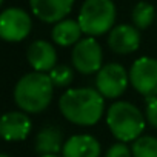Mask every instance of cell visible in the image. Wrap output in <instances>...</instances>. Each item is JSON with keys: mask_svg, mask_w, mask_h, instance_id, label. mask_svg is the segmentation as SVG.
<instances>
[{"mask_svg": "<svg viewBox=\"0 0 157 157\" xmlns=\"http://www.w3.org/2000/svg\"><path fill=\"white\" fill-rule=\"evenodd\" d=\"M63 134L59 126H43L34 140V149L40 155H54L63 149Z\"/></svg>", "mask_w": 157, "mask_h": 157, "instance_id": "obj_14", "label": "cell"}, {"mask_svg": "<svg viewBox=\"0 0 157 157\" xmlns=\"http://www.w3.org/2000/svg\"><path fill=\"white\" fill-rule=\"evenodd\" d=\"M145 117H146V120H148V123H149L151 126L157 128V96L146 99Z\"/></svg>", "mask_w": 157, "mask_h": 157, "instance_id": "obj_19", "label": "cell"}, {"mask_svg": "<svg viewBox=\"0 0 157 157\" xmlns=\"http://www.w3.org/2000/svg\"><path fill=\"white\" fill-rule=\"evenodd\" d=\"M33 20L22 8H6L0 14V37L5 42H22L31 33Z\"/></svg>", "mask_w": 157, "mask_h": 157, "instance_id": "obj_8", "label": "cell"}, {"mask_svg": "<svg viewBox=\"0 0 157 157\" xmlns=\"http://www.w3.org/2000/svg\"><path fill=\"white\" fill-rule=\"evenodd\" d=\"M105 157H132V151L123 142H117L108 148Z\"/></svg>", "mask_w": 157, "mask_h": 157, "instance_id": "obj_20", "label": "cell"}, {"mask_svg": "<svg viewBox=\"0 0 157 157\" xmlns=\"http://www.w3.org/2000/svg\"><path fill=\"white\" fill-rule=\"evenodd\" d=\"M49 77L56 88H66L74 78V69L68 65H56L49 71Z\"/></svg>", "mask_w": 157, "mask_h": 157, "instance_id": "obj_18", "label": "cell"}, {"mask_svg": "<svg viewBox=\"0 0 157 157\" xmlns=\"http://www.w3.org/2000/svg\"><path fill=\"white\" fill-rule=\"evenodd\" d=\"M132 157H157V139L152 136H140L131 145Z\"/></svg>", "mask_w": 157, "mask_h": 157, "instance_id": "obj_17", "label": "cell"}, {"mask_svg": "<svg viewBox=\"0 0 157 157\" xmlns=\"http://www.w3.org/2000/svg\"><path fill=\"white\" fill-rule=\"evenodd\" d=\"M42 157H63V155H59V154H54V155H42Z\"/></svg>", "mask_w": 157, "mask_h": 157, "instance_id": "obj_21", "label": "cell"}, {"mask_svg": "<svg viewBox=\"0 0 157 157\" xmlns=\"http://www.w3.org/2000/svg\"><path fill=\"white\" fill-rule=\"evenodd\" d=\"M54 83L49 74L33 71L19 78L14 88V102L16 105L28 114H39L45 111L54 93Z\"/></svg>", "mask_w": 157, "mask_h": 157, "instance_id": "obj_2", "label": "cell"}, {"mask_svg": "<svg viewBox=\"0 0 157 157\" xmlns=\"http://www.w3.org/2000/svg\"><path fill=\"white\" fill-rule=\"evenodd\" d=\"M33 129L31 119L23 111H10L0 120V134L8 142L25 140Z\"/></svg>", "mask_w": 157, "mask_h": 157, "instance_id": "obj_11", "label": "cell"}, {"mask_svg": "<svg viewBox=\"0 0 157 157\" xmlns=\"http://www.w3.org/2000/svg\"><path fill=\"white\" fill-rule=\"evenodd\" d=\"M26 59H28V63L31 65V68L34 71L46 72V71H51L56 66L57 52H56V48L49 42L36 40L28 46Z\"/></svg>", "mask_w": 157, "mask_h": 157, "instance_id": "obj_12", "label": "cell"}, {"mask_svg": "<svg viewBox=\"0 0 157 157\" xmlns=\"http://www.w3.org/2000/svg\"><path fill=\"white\" fill-rule=\"evenodd\" d=\"M71 62L75 71L80 74H94L102 69L103 52L102 46L94 37H85L77 42L71 52Z\"/></svg>", "mask_w": 157, "mask_h": 157, "instance_id": "obj_5", "label": "cell"}, {"mask_svg": "<svg viewBox=\"0 0 157 157\" xmlns=\"http://www.w3.org/2000/svg\"><path fill=\"white\" fill-rule=\"evenodd\" d=\"M3 2H5V0H0V5H3Z\"/></svg>", "mask_w": 157, "mask_h": 157, "instance_id": "obj_23", "label": "cell"}, {"mask_svg": "<svg viewBox=\"0 0 157 157\" xmlns=\"http://www.w3.org/2000/svg\"><path fill=\"white\" fill-rule=\"evenodd\" d=\"M62 155L63 157H99L100 143L91 134H75L65 142Z\"/></svg>", "mask_w": 157, "mask_h": 157, "instance_id": "obj_13", "label": "cell"}, {"mask_svg": "<svg viewBox=\"0 0 157 157\" xmlns=\"http://www.w3.org/2000/svg\"><path fill=\"white\" fill-rule=\"evenodd\" d=\"M157 17L155 14V10L151 3L148 2H139L132 13H131V20H132V25L137 28V29H146L152 25L154 19Z\"/></svg>", "mask_w": 157, "mask_h": 157, "instance_id": "obj_16", "label": "cell"}, {"mask_svg": "<svg viewBox=\"0 0 157 157\" xmlns=\"http://www.w3.org/2000/svg\"><path fill=\"white\" fill-rule=\"evenodd\" d=\"M74 0H29L33 14L43 23H57L72 10Z\"/></svg>", "mask_w": 157, "mask_h": 157, "instance_id": "obj_10", "label": "cell"}, {"mask_svg": "<svg viewBox=\"0 0 157 157\" xmlns=\"http://www.w3.org/2000/svg\"><path fill=\"white\" fill-rule=\"evenodd\" d=\"M108 46L120 56L136 52L140 46V33L134 25H117L108 34Z\"/></svg>", "mask_w": 157, "mask_h": 157, "instance_id": "obj_9", "label": "cell"}, {"mask_svg": "<svg viewBox=\"0 0 157 157\" xmlns=\"http://www.w3.org/2000/svg\"><path fill=\"white\" fill-rule=\"evenodd\" d=\"M77 20L88 37L103 36L114 28L116 5L113 0H85Z\"/></svg>", "mask_w": 157, "mask_h": 157, "instance_id": "obj_4", "label": "cell"}, {"mask_svg": "<svg viewBox=\"0 0 157 157\" xmlns=\"http://www.w3.org/2000/svg\"><path fill=\"white\" fill-rule=\"evenodd\" d=\"M0 157H10V155H6V154H2V155H0Z\"/></svg>", "mask_w": 157, "mask_h": 157, "instance_id": "obj_22", "label": "cell"}, {"mask_svg": "<svg viewBox=\"0 0 157 157\" xmlns=\"http://www.w3.org/2000/svg\"><path fill=\"white\" fill-rule=\"evenodd\" d=\"M82 26L78 23V20L72 19H63L57 22L51 31L52 42L59 46H72L77 42H80L82 39Z\"/></svg>", "mask_w": 157, "mask_h": 157, "instance_id": "obj_15", "label": "cell"}, {"mask_svg": "<svg viewBox=\"0 0 157 157\" xmlns=\"http://www.w3.org/2000/svg\"><path fill=\"white\" fill-rule=\"evenodd\" d=\"M129 83V71H126L120 63L103 65L96 75V90L105 99L120 97Z\"/></svg>", "mask_w": 157, "mask_h": 157, "instance_id": "obj_7", "label": "cell"}, {"mask_svg": "<svg viewBox=\"0 0 157 157\" xmlns=\"http://www.w3.org/2000/svg\"><path fill=\"white\" fill-rule=\"evenodd\" d=\"M62 116L78 126L96 125L105 111V97L94 88H71L59 99Z\"/></svg>", "mask_w": 157, "mask_h": 157, "instance_id": "obj_1", "label": "cell"}, {"mask_svg": "<svg viewBox=\"0 0 157 157\" xmlns=\"http://www.w3.org/2000/svg\"><path fill=\"white\" fill-rule=\"evenodd\" d=\"M129 83L143 97L157 96V59L139 57L129 69Z\"/></svg>", "mask_w": 157, "mask_h": 157, "instance_id": "obj_6", "label": "cell"}, {"mask_svg": "<svg viewBox=\"0 0 157 157\" xmlns=\"http://www.w3.org/2000/svg\"><path fill=\"white\" fill-rule=\"evenodd\" d=\"M146 117L142 111L125 100L114 102L106 111V125L119 142H134L145 129Z\"/></svg>", "mask_w": 157, "mask_h": 157, "instance_id": "obj_3", "label": "cell"}]
</instances>
